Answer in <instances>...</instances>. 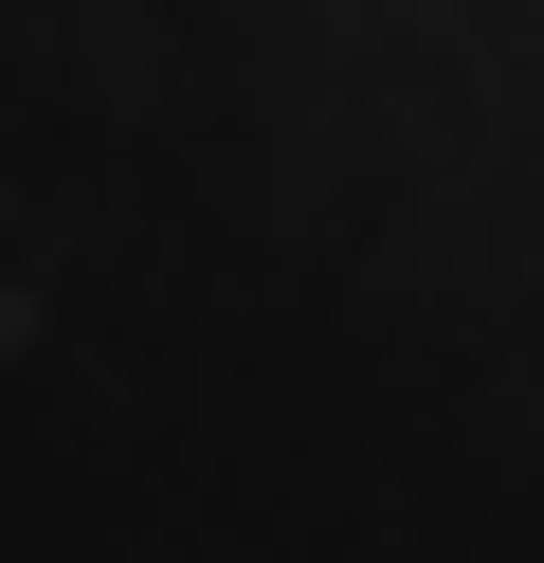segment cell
I'll list each match as a JSON object with an SVG mask.
<instances>
[]
</instances>
